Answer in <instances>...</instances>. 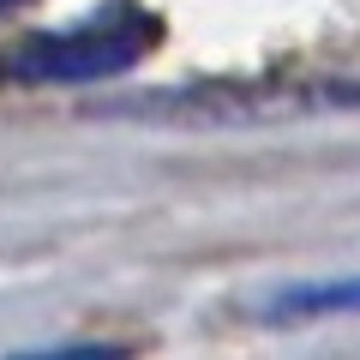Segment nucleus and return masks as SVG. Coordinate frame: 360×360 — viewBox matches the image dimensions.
<instances>
[{"label":"nucleus","mask_w":360,"mask_h":360,"mask_svg":"<svg viewBox=\"0 0 360 360\" xmlns=\"http://www.w3.org/2000/svg\"><path fill=\"white\" fill-rule=\"evenodd\" d=\"M150 42H156V18L103 13V18L72 25V30L25 37L6 54V78H18V84H103V78L132 72L150 54Z\"/></svg>","instance_id":"1"},{"label":"nucleus","mask_w":360,"mask_h":360,"mask_svg":"<svg viewBox=\"0 0 360 360\" xmlns=\"http://www.w3.org/2000/svg\"><path fill=\"white\" fill-rule=\"evenodd\" d=\"M330 312H360V276H319V283H288L264 300L270 324L295 319H330Z\"/></svg>","instance_id":"2"},{"label":"nucleus","mask_w":360,"mask_h":360,"mask_svg":"<svg viewBox=\"0 0 360 360\" xmlns=\"http://www.w3.org/2000/svg\"><path fill=\"white\" fill-rule=\"evenodd\" d=\"M295 115H319V108H360V78H330V84H288Z\"/></svg>","instance_id":"3"},{"label":"nucleus","mask_w":360,"mask_h":360,"mask_svg":"<svg viewBox=\"0 0 360 360\" xmlns=\"http://www.w3.org/2000/svg\"><path fill=\"white\" fill-rule=\"evenodd\" d=\"M0 6H6V0H0Z\"/></svg>","instance_id":"4"}]
</instances>
